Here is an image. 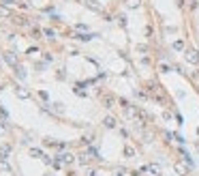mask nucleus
I'll list each match as a JSON object with an SVG mask.
<instances>
[{
  "label": "nucleus",
  "instance_id": "obj_1",
  "mask_svg": "<svg viewBox=\"0 0 199 176\" xmlns=\"http://www.w3.org/2000/svg\"><path fill=\"white\" fill-rule=\"evenodd\" d=\"M148 92L158 101V103H165L167 99H165V92H163V88L161 84H156V82H148Z\"/></svg>",
  "mask_w": 199,
  "mask_h": 176
},
{
  "label": "nucleus",
  "instance_id": "obj_2",
  "mask_svg": "<svg viewBox=\"0 0 199 176\" xmlns=\"http://www.w3.org/2000/svg\"><path fill=\"white\" fill-rule=\"evenodd\" d=\"M101 103L107 107V110H111V107H116V97L113 94H109V92H101Z\"/></svg>",
  "mask_w": 199,
  "mask_h": 176
},
{
  "label": "nucleus",
  "instance_id": "obj_3",
  "mask_svg": "<svg viewBox=\"0 0 199 176\" xmlns=\"http://www.w3.org/2000/svg\"><path fill=\"white\" fill-rule=\"evenodd\" d=\"M184 58L191 65H199V52L197 49H184Z\"/></svg>",
  "mask_w": 199,
  "mask_h": 176
},
{
  "label": "nucleus",
  "instance_id": "obj_4",
  "mask_svg": "<svg viewBox=\"0 0 199 176\" xmlns=\"http://www.w3.org/2000/svg\"><path fill=\"white\" fill-rule=\"evenodd\" d=\"M173 170H176L178 176H189V168H186L182 161H176V163H173Z\"/></svg>",
  "mask_w": 199,
  "mask_h": 176
},
{
  "label": "nucleus",
  "instance_id": "obj_5",
  "mask_svg": "<svg viewBox=\"0 0 199 176\" xmlns=\"http://www.w3.org/2000/svg\"><path fill=\"white\" fill-rule=\"evenodd\" d=\"M15 94H17L19 99H30V97H32V94H30V90H26L24 86H17V88H15Z\"/></svg>",
  "mask_w": 199,
  "mask_h": 176
},
{
  "label": "nucleus",
  "instance_id": "obj_6",
  "mask_svg": "<svg viewBox=\"0 0 199 176\" xmlns=\"http://www.w3.org/2000/svg\"><path fill=\"white\" fill-rule=\"evenodd\" d=\"M103 127H105V129H113V127H116V118H113V116H105V118H103Z\"/></svg>",
  "mask_w": 199,
  "mask_h": 176
},
{
  "label": "nucleus",
  "instance_id": "obj_7",
  "mask_svg": "<svg viewBox=\"0 0 199 176\" xmlns=\"http://www.w3.org/2000/svg\"><path fill=\"white\" fill-rule=\"evenodd\" d=\"M13 17V22L17 24V26H28V19L24 17V15H11Z\"/></svg>",
  "mask_w": 199,
  "mask_h": 176
},
{
  "label": "nucleus",
  "instance_id": "obj_8",
  "mask_svg": "<svg viewBox=\"0 0 199 176\" xmlns=\"http://www.w3.org/2000/svg\"><path fill=\"white\" fill-rule=\"evenodd\" d=\"M122 153H124V157H126V159H133V157H135V148H133L131 144H126Z\"/></svg>",
  "mask_w": 199,
  "mask_h": 176
},
{
  "label": "nucleus",
  "instance_id": "obj_9",
  "mask_svg": "<svg viewBox=\"0 0 199 176\" xmlns=\"http://www.w3.org/2000/svg\"><path fill=\"white\" fill-rule=\"evenodd\" d=\"M86 6H88V9H92V11H103V6H101L97 0H86Z\"/></svg>",
  "mask_w": 199,
  "mask_h": 176
},
{
  "label": "nucleus",
  "instance_id": "obj_10",
  "mask_svg": "<svg viewBox=\"0 0 199 176\" xmlns=\"http://www.w3.org/2000/svg\"><path fill=\"white\" fill-rule=\"evenodd\" d=\"M60 159H62V163H73V161H75V155H71V153H62Z\"/></svg>",
  "mask_w": 199,
  "mask_h": 176
},
{
  "label": "nucleus",
  "instance_id": "obj_11",
  "mask_svg": "<svg viewBox=\"0 0 199 176\" xmlns=\"http://www.w3.org/2000/svg\"><path fill=\"white\" fill-rule=\"evenodd\" d=\"M124 4H126L129 9H139V6H141V0H124Z\"/></svg>",
  "mask_w": 199,
  "mask_h": 176
},
{
  "label": "nucleus",
  "instance_id": "obj_12",
  "mask_svg": "<svg viewBox=\"0 0 199 176\" xmlns=\"http://www.w3.org/2000/svg\"><path fill=\"white\" fill-rule=\"evenodd\" d=\"M50 105H51V112H56V114H64L62 103H50Z\"/></svg>",
  "mask_w": 199,
  "mask_h": 176
},
{
  "label": "nucleus",
  "instance_id": "obj_13",
  "mask_svg": "<svg viewBox=\"0 0 199 176\" xmlns=\"http://www.w3.org/2000/svg\"><path fill=\"white\" fill-rule=\"evenodd\" d=\"M45 146H54V148H62L64 144H62V142H56V140H50V137H47V140H45Z\"/></svg>",
  "mask_w": 199,
  "mask_h": 176
},
{
  "label": "nucleus",
  "instance_id": "obj_14",
  "mask_svg": "<svg viewBox=\"0 0 199 176\" xmlns=\"http://www.w3.org/2000/svg\"><path fill=\"white\" fill-rule=\"evenodd\" d=\"M176 52H184V41L182 39H178V41H173V45H171Z\"/></svg>",
  "mask_w": 199,
  "mask_h": 176
},
{
  "label": "nucleus",
  "instance_id": "obj_15",
  "mask_svg": "<svg viewBox=\"0 0 199 176\" xmlns=\"http://www.w3.org/2000/svg\"><path fill=\"white\" fill-rule=\"evenodd\" d=\"M4 60H6L9 65H13V67H15V56H13V52H6V54H4Z\"/></svg>",
  "mask_w": 199,
  "mask_h": 176
},
{
  "label": "nucleus",
  "instance_id": "obj_16",
  "mask_svg": "<svg viewBox=\"0 0 199 176\" xmlns=\"http://www.w3.org/2000/svg\"><path fill=\"white\" fill-rule=\"evenodd\" d=\"M77 161H79L82 166H88V163H90V157H88V155H79V159H77Z\"/></svg>",
  "mask_w": 199,
  "mask_h": 176
},
{
  "label": "nucleus",
  "instance_id": "obj_17",
  "mask_svg": "<svg viewBox=\"0 0 199 176\" xmlns=\"http://www.w3.org/2000/svg\"><path fill=\"white\" fill-rule=\"evenodd\" d=\"M0 170H2V172H11V166H9L4 159H0Z\"/></svg>",
  "mask_w": 199,
  "mask_h": 176
},
{
  "label": "nucleus",
  "instance_id": "obj_18",
  "mask_svg": "<svg viewBox=\"0 0 199 176\" xmlns=\"http://www.w3.org/2000/svg\"><path fill=\"white\" fill-rule=\"evenodd\" d=\"M43 35H45V39H50V41L56 39V32H54V30H43Z\"/></svg>",
  "mask_w": 199,
  "mask_h": 176
},
{
  "label": "nucleus",
  "instance_id": "obj_19",
  "mask_svg": "<svg viewBox=\"0 0 199 176\" xmlns=\"http://www.w3.org/2000/svg\"><path fill=\"white\" fill-rule=\"evenodd\" d=\"M41 35H43V32H41L39 28H32V39H41Z\"/></svg>",
  "mask_w": 199,
  "mask_h": 176
},
{
  "label": "nucleus",
  "instance_id": "obj_20",
  "mask_svg": "<svg viewBox=\"0 0 199 176\" xmlns=\"http://www.w3.org/2000/svg\"><path fill=\"white\" fill-rule=\"evenodd\" d=\"M15 73H17L19 78H26V71H24L22 67H17V65H15Z\"/></svg>",
  "mask_w": 199,
  "mask_h": 176
},
{
  "label": "nucleus",
  "instance_id": "obj_21",
  "mask_svg": "<svg viewBox=\"0 0 199 176\" xmlns=\"http://www.w3.org/2000/svg\"><path fill=\"white\" fill-rule=\"evenodd\" d=\"M126 174V170H124V168H118V170H116V174L113 176H124Z\"/></svg>",
  "mask_w": 199,
  "mask_h": 176
},
{
  "label": "nucleus",
  "instance_id": "obj_22",
  "mask_svg": "<svg viewBox=\"0 0 199 176\" xmlns=\"http://www.w3.org/2000/svg\"><path fill=\"white\" fill-rule=\"evenodd\" d=\"M118 22H120V26H122V28L126 26V17H124V15H120V17H118Z\"/></svg>",
  "mask_w": 199,
  "mask_h": 176
},
{
  "label": "nucleus",
  "instance_id": "obj_23",
  "mask_svg": "<svg viewBox=\"0 0 199 176\" xmlns=\"http://www.w3.org/2000/svg\"><path fill=\"white\" fill-rule=\"evenodd\" d=\"M39 97H41V99H43V101H47V99H50V97H47V92H45V90H39Z\"/></svg>",
  "mask_w": 199,
  "mask_h": 176
},
{
  "label": "nucleus",
  "instance_id": "obj_24",
  "mask_svg": "<svg viewBox=\"0 0 199 176\" xmlns=\"http://www.w3.org/2000/svg\"><path fill=\"white\" fill-rule=\"evenodd\" d=\"M34 54H39V49H37V47H30V49H28V56H34Z\"/></svg>",
  "mask_w": 199,
  "mask_h": 176
},
{
  "label": "nucleus",
  "instance_id": "obj_25",
  "mask_svg": "<svg viewBox=\"0 0 199 176\" xmlns=\"http://www.w3.org/2000/svg\"><path fill=\"white\" fill-rule=\"evenodd\" d=\"M86 176H97V172L94 170H86Z\"/></svg>",
  "mask_w": 199,
  "mask_h": 176
},
{
  "label": "nucleus",
  "instance_id": "obj_26",
  "mask_svg": "<svg viewBox=\"0 0 199 176\" xmlns=\"http://www.w3.org/2000/svg\"><path fill=\"white\" fill-rule=\"evenodd\" d=\"M193 78H195V80H199V69H197V71H193Z\"/></svg>",
  "mask_w": 199,
  "mask_h": 176
},
{
  "label": "nucleus",
  "instance_id": "obj_27",
  "mask_svg": "<svg viewBox=\"0 0 199 176\" xmlns=\"http://www.w3.org/2000/svg\"><path fill=\"white\" fill-rule=\"evenodd\" d=\"M6 131V129H4V125H2V123H0V135H2V133Z\"/></svg>",
  "mask_w": 199,
  "mask_h": 176
}]
</instances>
